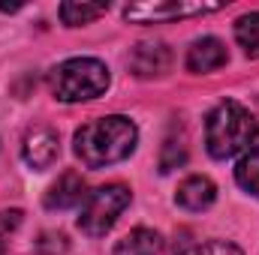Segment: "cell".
<instances>
[{
  "label": "cell",
  "mask_w": 259,
  "mask_h": 255,
  "mask_svg": "<svg viewBox=\"0 0 259 255\" xmlns=\"http://www.w3.org/2000/svg\"><path fill=\"white\" fill-rule=\"evenodd\" d=\"M139 141V129L136 123L124 114H109V117H97L81 129H75L72 138V150L81 159V165L88 168H106L115 162H124L130 153L136 150Z\"/></svg>",
  "instance_id": "cell-1"
},
{
  "label": "cell",
  "mask_w": 259,
  "mask_h": 255,
  "mask_svg": "<svg viewBox=\"0 0 259 255\" xmlns=\"http://www.w3.org/2000/svg\"><path fill=\"white\" fill-rule=\"evenodd\" d=\"M259 135L256 117L235 99H223L205 120V147L214 159H232L244 153Z\"/></svg>",
  "instance_id": "cell-2"
},
{
  "label": "cell",
  "mask_w": 259,
  "mask_h": 255,
  "mask_svg": "<svg viewBox=\"0 0 259 255\" xmlns=\"http://www.w3.org/2000/svg\"><path fill=\"white\" fill-rule=\"evenodd\" d=\"M49 87L61 102H88L106 93L109 69L97 57H69L52 69Z\"/></svg>",
  "instance_id": "cell-3"
},
{
  "label": "cell",
  "mask_w": 259,
  "mask_h": 255,
  "mask_svg": "<svg viewBox=\"0 0 259 255\" xmlns=\"http://www.w3.org/2000/svg\"><path fill=\"white\" fill-rule=\"evenodd\" d=\"M133 201V192L124 183H109V186H97L94 192H88V198L81 201L78 210V228L88 237H103L118 216L124 213Z\"/></svg>",
  "instance_id": "cell-4"
},
{
  "label": "cell",
  "mask_w": 259,
  "mask_h": 255,
  "mask_svg": "<svg viewBox=\"0 0 259 255\" xmlns=\"http://www.w3.org/2000/svg\"><path fill=\"white\" fill-rule=\"evenodd\" d=\"M223 9V3H184V0H154V3H133L124 9V18L133 24H160V21H181V18H193L205 12H217Z\"/></svg>",
  "instance_id": "cell-5"
},
{
  "label": "cell",
  "mask_w": 259,
  "mask_h": 255,
  "mask_svg": "<svg viewBox=\"0 0 259 255\" xmlns=\"http://www.w3.org/2000/svg\"><path fill=\"white\" fill-rule=\"evenodd\" d=\"M21 156L36 171L52 168L55 159L61 156V138H58V132L52 126H30L24 132V141H21Z\"/></svg>",
  "instance_id": "cell-6"
},
{
  "label": "cell",
  "mask_w": 259,
  "mask_h": 255,
  "mask_svg": "<svg viewBox=\"0 0 259 255\" xmlns=\"http://www.w3.org/2000/svg\"><path fill=\"white\" fill-rule=\"evenodd\" d=\"M127 66L136 78H157L166 75L172 66V51L166 42H139L127 57Z\"/></svg>",
  "instance_id": "cell-7"
},
{
  "label": "cell",
  "mask_w": 259,
  "mask_h": 255,
  "mask_svg": "<svg viewBox=\"0 0 259 255\" xmlns=\"http://www.w3.org/2000/svg\"><path fill=\"white\" fill-rule=\"evenodd\" d=\"M84 198H88V192H84L81 174L64 171V174L49 186V192H46V207H49V210H69V207L81 204Z\"/></svg>",
  "instance_id": "cell-8"
},
{
  "label": "cell",
  "mask_w": 259,
  "mask_h": 255,
  "mask_svg": "<svg viewBox=\"0 0 259 255\" xmlns=\"http://www.w3.org/2000/svg\"><path fill=\"white\" fill-rule=\"evenodd\" d=\"M226 63V45L214 36H202L196 39L187 51V69L196 75H205V72H214Z\"/></svg>",
  "instance_id": "cell-9"
},
{
  "label": "cell",
  "mask_w": 259,
  "mask_h": 255,
  "mask_svg": "<svg viewBox=\"0 0 259 255\" xmlns=\"http://www.w3.org/2000/svg\"><path fill=\"white\" fill-rule=\"evenodd\" d=\"M214 198H217V186H214L211 177H205V174L187 177V180L178 186V192H175V201H178L184 210H190V213L208 210V207L214 204Z\"/></svg>",
  "instance_id": "cell-10"
},
{
  "label": "cell",
  "mask_w": 259,
  "mask_h": 255,
  "mask_svg": "<svg viewBox=\"0 0 259 255\" xmlns=\"http://www.w3.org/2000/svg\"><path fill=\"white\" fill-rule=\"evenodd\" d=\"M160 249H163V237L154 228H133L115 243L112 255H160Z\"/></svg>",
  "instance_id": "cell-11"
},
{
  "label": "cell",
  "mask_w": 259,
  "mask_h": 255,
  "mask_svg": "<svg viewBox=\"0 0 259 255\" xmlns=\"http://www.w3.org/2000/svg\"><path fill=\"white\" fill-rule=\"evenodd\" d=\"M235 180H238V186L244 192H250V195L259 198V144L250 147V150L238 159V165H235Z\"/></svg>",
  "instance_id": "cell-12"
},
{
  "label": "cell",
  "mask_w": 259,
  "mask_h": 255,
  "mask_svg": "<svg viewBox=\"0 0 259 255\" xmlns=\"http://www.w3.org/2000/svg\"><path fill=\"white\" fill-rule=\"evenodd\" d=\"M106 9L109 6H103V3H61V9H58V15H61V21H64L66 27H78V24H88V21H97L100 15H106Z\"/></svg>",
  "instance_id": "cell-13"
},
{
  "label": "cell",
  "mask_w": 259,
  "mask_h": 255,
  "mask_svg": "<svg viewBox=\"0 0 259 255\" xmlns=\"http://www.w3.org/2000/svg\"><path fill=\"white\" fill-rule=\"evenodd\" d=\"M235 39L247 57H259V12H247L235 21Z\"/></svg>",
  "instance_id": "cell-14"
},
{
  "label": "cell",
  "mask_w": 259,
  "mask_h": 255,
  "mask_svg": "<svg viewBox=\"0 0 259 255\" xmlns=\"http://www.w3.org/2000/svg\"><path fill=\"white\" fill-rule=\"evenodd\" d=\"M181 255H244L235 243H226V240H208V243H196L190 249H184Z\"/></svg>",
  "instance_id": "cell-15"
},
{
  "label": "cell",
  "mask_w": 259,
  "mask_h": 255,
  "mask_svg": "<svg viewBox=\"0 0 259 255\" xmlns=\"http://www.w3.org/2000/svg\"><path fill=\"white\" fill-rule=\"evenodd\" d=\"M184 159H187V150H184V144H178V147H175V141H166V147H163V156H160V171H163V174H169L172 168L184 165Z\"/></svg>",
  "instance_id": "cell-16"
},
{
  "label": "cell",
  "mask_w": 259,
  "mask_h": 255,
  "mask_svg": "<svg viewBox=\"0 0 259 255\" xmlns=\"http://www.w3.org/2000/svg\"><path fill=\"white\" fill-rule=\"evenodd\" d=\"M66 246H69L66 237L58 234V231H46V234H39V240H36V252L39 255H64Z\"/></svg>",
  "instance_id": "cell-17"
},
{
  "label": "cell",
  "mask_w": 259,
  "mask_h": 255,
  "mask_svg": "<svg viewBox=\"0 0 259 255\" xmlns=\"http://www.w3.org/2000/svg\"><path fill=\"white\" fill-rule=\"evenodd\" d=\"M6 252V240H3V237H0V255Z\"/></svg>",
  "instance_id": "cell-18"
}]
</instances>
